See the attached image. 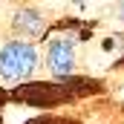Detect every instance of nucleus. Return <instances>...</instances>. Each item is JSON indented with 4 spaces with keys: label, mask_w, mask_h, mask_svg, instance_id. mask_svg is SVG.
<instances>
[{
    "label": "nucleus",
    "mask_w": 124,
    "mask_h": 124,
    "mask_svg": "<svg viewBox=\"0 0 124 124\" xmlns=\"http://www.w3.org/2000/svg\"><path fill=\"white\" fill-rule=\"evenodd\" d=\"M116 15H118V17L124 20V3H118V6H116Z\"/></svg>",
    "instance_id": "5"
},
{
    "label": "nucleus",
    "mask_w": 124,
    "mask_h": 124,
    "mask_svg": "<svg viewBox=\"0 0 124 124\" xmlns=\"http://www.w3.org/2000/svg\"><path fill=\"white\" fill-rule=\"evenodd\" d=\"M15 29L23 32L26 38L40 35V32H43V17H40L38 12H32V9H23V12H17V15H15Z\"/></svg>",
    "instance_id": "4"
},
{
    "label": "nucleus",
    "mask_w": 124,
    "mask_h": 124,
    "mask_svg": "<svg viewBox=\"0 0 124 124\" xmlns=\"http://www.w3.org/2000/svg\"><path fill=\"white\" fill-rule=\"evenodd\" d=\"M69 95H72L69 87H61V84H26V87H20L15 93V98L43 107V104H58L63 98H69Z\"/></svg>",
    "instance_id": "2"
},
{
    "label": "nucleus",
    "mask_w": 124,
    "mask_h": 124,
    "mask_svg": "<svg viewBox=\"0 0 124 124\" xmlns=\"http://www.w3.org/2000/svg\"><path fill=\"white\" fill-rule=\"evenodd\" d=\"M38 66V52L26 40H12L0 49V75L9 81H20L29 78Z\"/></svg>",
    "instance_id": "1"
},
{
    "label": "nucleus",
    "mask_w": 124,
    "mask_h": 124,
    "mask_svg": "<svg viewBox=\"0 0 124 124\" xmlns=\"http://www.w3.org/2000/svg\"><path fill=\"white\" fill-rule=\"evenodd\" d=\"M49 69L61 78H69L75 69V52L69 38H52L49 40Z\"/></svg>",
    "instance_id": "3"
}]
</instances>
